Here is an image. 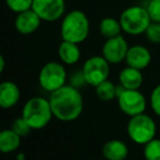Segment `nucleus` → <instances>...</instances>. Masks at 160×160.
<instances>
[{
	"instance_id": "f257e3e1",
	"label": "nucleus",
	"mask_w": 160,
	"mask_h": 160,
	"mask_svg": "<svg viewBox=\"0 0 160 160\" xmlns=\"http://www.w3.org/2000/svg\"><path fill=\"white\" fill-rule=\"evenodd\" d=\"M48 100L54 118L62 122L76 121L83 111L82 94L71 85H65L49 93Z\"/></svg>"
},
{
	"instance_id": "f03ea898",
	"label": "nucleus",
	"mask_w": 160,
	"mask_h": 160,
	"mask_svg": "<svg viewBox=\"0 0 160 160\" xmlns=\"http://www.w3.org/2000/svg\"><path fill=\"white\" fill-rule=\"evenodd\" d=\"M90 33V21L81 10H71L62 17L60 23V36L64 41L72 43L85 42Z\"/></svg>"
},
{
	"instance_id": "7ed1b4c3",
	"label": "nucleus",
	"mask_w": 160,
	"mask_h": 160,
	"mask_svg": "<svg viewBox=\"0 0 160 160\" xmlns=\"http://www.w3.org/2000/svg\"><path fill=\"white\" fill-rule=\"evenodd\" d=\"M21 116L29 123L32 129H43L54 118L48 99L43 97H33L25 102L22 108Z\"/></svg>"
},
{
	"instance_id": "20e7f679",
	"label": "nucleus",
	"mask_w": 160,
	"mask_h": 160,
	"mask_svg": "<svg viewBox=\"0 0 160 160\" xmlns=\"http://www.w3.org/2000/svg\"><path fill=\"white\" fill-rule=\"evenodd\" d=\"M129 139L136 145H142L155 138L157 133V125L151 116L146 113L131 116L126 126Z\"/></svg>"
},
{
	"instance_id": "39448f33",
	"label": "nucleus",
	"mask_w": 160,
	"mask_h": 160,
	"mask_svg": "<svg viewBox=\"0 0 160 160\" xmlns=\"http://www.w3.org/2000/svg\"><path fill=\"white\" fill-rule=\"evenodd\" d=\"M120 22L123 32L128 35L145 34L147 28L151 23L147 8L142 6H131L126 8L120 16Z\"/></svg>"
},
{
	"instance_id": "423d86ee",
	"label": "nucleus",
	"mask_w": 160,
	"mask_h": 160,
	"mask_svg": "<svg viewBox=\"0 0 160 160\" xmlns=\"http://www.w3.org/2000/svg\"><path fill=\"white\" fill-rule=\"evenodd\" d=\"M67 71L62 62H48L41 68L38 73V83L41 88L48 93L56 91L66 85Z\"/></svg>"
},
{
	"instance_id": "0eeeda50",
	"label": "nucleus",
	"mask_w": 160,
	"mask_h": 160,
	"mask_svg": "<svg viewBox=\"0 0 160 160\" xmlns=\"http://www.w3.org/2000/svg\"><path fill=\"white\" fill-rule=\"evenodd\" d=\"M118 109L127 116H135L145 113L147 108V100L139 90L124 89L118 86Z\"/></svg>"
},
{
	"instance_id": "6e6552de",
	"label": "nucleus",
	"mask_w": 160,
	"mask_h": 160,
	"mask_svg": "<svg viewBox=\"0 0 160 160\" xmlns=\"http://www.w3.org/2000/svg\"><path fill=\"white\" fill-rule=\"evenodd\" d=\"M110 65L111 64L102 55L88 58L81 68L87 85L96 88L101 82L109 79Z\"/></svg>"
},
{
	"instance_id": "1a4fd4ad",
	"label": "nucleus",
	"mask_w": 160,
	"mask_h": 160,
	"mask_svg": "<svg viewBox=\"0 0 160 160\" xmlns=\"http://www.w3.org/2000/svg\"><path fill=\"white\" fill-rule=\"evenodd\" d=\"M32 9L45 22H56L65 16V0H33Z\"/></svg>"
},
{
	"instance_id": "9d476101",
	"label": "nucleus",
	"mask_w": 160,
	"mask_h": 160,
	"mask_svg": "<svg viewBox=\"0 0 160 160\" xmlns=\"http://www.w3.org/2000/svg\"><path fill=\"white\" fill-rule=\"evenodd\" d=\"M128 43L123 38V35H118L111 38H107L102 46V56L111 65H118L124 62L128 52Z\"/></svg>"
},
{
	"instance_id": "9b49d317",
	"label": "nucleus",
	"mask_w": 160,
	"mask_h": 160,
	"mask_svg": "<svg viewBox=\"0 0 160 160\" xmlns=\"http://www.w3.org/2000/svg\"><path fill=\"white\" fill-rule=\"evenodd\" d=\"M42 21L43 20L33 9H29L17 14L14 19V28L20 34L30 35L38 31Z\"/></svg>"
},
{
	"instance_id": "f8f14e48",
	"label": "nucleus",
	"mask_w": 160,
	"mask_h": 160,
	"mask_svg": "<svg viewBox=\"0 0 160 160\" xmlns=\"http://www.w3.org/2000/svg\"><path fill=\"white\" fill-rule=\"evenodd\" d=\"M150 62L151 53L146 46L139 44L129 46L126 58H125V62L127 64V66L144 70L149 66Z\"/></svg>"
},
{
	"instance_id": "ddd939ff",
	"label": "nucleus",
	"mask_w": 160,
	"mask_h": 160,
	"mask_svg": "<svg viewBox=\"0 0 160 160\" xmlns=\"http://www.w3.org/2000/svg\"><path fill=\"white\" fill-rule=\"evenodd\" d=\"M21 98L20 88L13 81H3L0 85V107L3 110L14 108Z\"/></svg>"
},
{
	"instance_id": "4468645a",
	"label": "nucleus",
	"mask_w": 160,
	"mask_h": 160,
	"mask_svg": "<svg viewBox=\"0 0 160 160\" xmlns=\"http://www.w3.org/2000/svg\"><path fill=\"white\" fill-rule=\"evenodd\" d=\"M118 81L124 89L139 90L144 82V76H142L140 69L126 66L120 71Z\"/></svg>"
},
{
	"instance_id": "2eb2a0df",
	"label": "nucleus",
	"mask_w": 160,
	"mask_h": 160,
	"mask_svg": "<svg viewBox=\"0 0 160 160\" xmlns=\"http://www.w3.org/2000/svg\"><path fill=\"white\" fill-rule=\"evenodd\" d=\"M128 147L121 139L108 140L102 147V155L108 160H124L128 156Z\"/></svg>"
},
{
	"instance_id": "dca6fc26",
	"label": "nucleus",
	"mask_w": 160,
	"mask_h": 160,
	"mask_svg": "<svg viewBox=\"0 0 160 160\" xmlns=\"http://www.w3.org/2000/svg\"><path fill=\"white\" fill-rule=\"evenodd\" d=\"M58 57L64 65L71 66L77 64L81 57L79 44L62 40V42L58 46Z\"/></svg>"
},
{
	"instance_id": "f3484780",
	"label": "nucleus",
	"mask_w": 160,
	"mask_h": 160,
	"mask_svg": "<svg viewBox=\"0 0 160 160\" xmlns=\"http://www.w3.org/2000/svg\"><path fill=\"white\" fill-rule=\"evenodd\" d=\"M21 136L12 128L3 129L0 133V151L2 153H12L21 146Z\"/></svg>"
},
{
	"instance_id": "a211bd4d",
	"label": "nucleus",
	"mask_w": 160,
	"mask_h": 160,
	"mask_svg": "<svg viewBox=\"0 0 160 160\" xmlns=\"http://www.w3.org/2000/svg\"><path fill=\"white\" fill-rule=\"evenodd\" d=\"M99 31L105 40L120 35L121 32L123 31L120 19L112 18V17H107L102 19L99 24Z\"/></svg>"
},
{
	"instance_id": "6ab92c4d",
	"label": "nucleus",
	"mask_w": 160,
	"mask_h": 160,
	"mask_svg": "<svg viewBox=\"0 0 160 160\" xmlns=\"http://www.w3.org/2000/svg\"><path fill=\"white\" fill-rule=\"evenodd\" d=\"M96 94L99 100L103 101V102H110L118 97V86H115L112 81L108 79L97 86Z\"/></svg>"
},
{
	"instance_id": "aec40b11",
	"label": "nucleus",
	"mask_w": 160,
	"mask_h": 160,
	"mask_svg": "<svg viewBox=\"0 0 160 160\" xmlns=\"http://www.w3.org/2000/svg\"><path fill=\"white\" fill-rule=\"evenodd\" d=\"M144 157L147 160H160V139L152 138L144 145Z\"/></svg>"
},
{
	"instance_id": "412c9836",
	"label": "nucleus",
	"mask_w": 160,
	"mask_h": 160,
	"mask_svg": "<svg viewBox=\"0 0 160 160\" xmlns=\"http://www.w3.org/2000/svg\"><path fill=\"white\" fill-rule=\"evenodd\" d=\"M6 5L12 12L18 14L20 12L32 9L33 0H6Z\"/></svg>"
},
{
	"instance_id": "4be33fe9",
	"label": "nucleus",
	"mask_w": 160,
	"mask_h": 160,
	"mask_svg": "<svg viewBox=\"0 0 160 160\" xmlns=\"http://www.w3.org/2000/svg\"><path fill=\"white\" fill-rule=\"evenodd\" d=\"M147 41H149L152 44H160V22H153L149 24L145 32Z\"/></svg>"
},
{
	"instance_id": "5701e85b",
	"label": "nucleus",
	"mask_w": 160,
	"mask_h": 160,
	"mask_svg": "<svg viewBox=\"0 0 160 160\" xmlns=\"http://www.w3.org/2000/svg\"><path fill=\"white\" fill-rule=\"evenodd\" d=\"M11 128L13 129L16 133H18L21 137H25V136H28L32 131V127L30 126L29 123H28L27 121L22 118V116L17 118L16 120L12 122Z\"/></svg>"
},
{
	"instance_id": "b1692460",
	"label": "nucleus",
	"mask_w": 160,
	"mask_h": 160,
	"mask_svg": "<svg viewBox=\"0 0 160 160\" xmlns=\"http://www.w3.org/2000/svg\"><path fill=\"white\" fill-rule=\"evenodd\" d=\"M149 104L152 112L160 118V85L156 86L149 97Z\"/></svg>"
},
{
	"instance_id": "393cba45",
	"label": "nucleus",
	"mask_w": 160,
	"mask_h": 160,
	"mask_svg": "<svg viewBox=\"0 0 160 160\" xmlns=\"http://www.w3.org/2000/svg\"><path fill=\"white\" fill-rule=\"evenodd\" d=\"M146 8L151 21L160 22V0H150Z\"/></svg>"
},
{
	"instance_id": "a878e982",
	"label": "nucleus",
	"mask_w": 160,
	"mask_h": 160,
	"mask_svg": "<svg viewBox=\"0 0 160 160\" xmlns=\"http://www.w3.org/2000/svg\"><path fill=\"white\" fill-rule=\"evenodd\" d=\"M70 85L73 86V87L76 88H81L82 86L87 85V82H86V79H85V76H83L82 73V70H80V71H76L75 73H73L72 76H71L70 78Z\"/></svg>"
},
{
	"instance_id": "bb28decb",
	"label": "nucleus",
	"mask_w": 160,
	"mask_h": 160,
	"mask_svg": "<svg viewBox=\"0 0 160 160\" xmlns=\"http://www.w3.org/2000/svg\"><path fill=\"white\" fill-rule=\"evenodd\" d=\"M5 67H6V59L3 57V55H0V72L1 73L5 71Z\"/></svg>"
},
{
	"instance_id": "cd10ccee",
	"label": "nucleus",
	"mask_w": 160,
	"mask_h": 160,
	"mask_svg": "<svg viewBox=\"0 0 160 160\" xmlns=\"http://www.w3.org/2000/svg\"><path fill=\"white\" fill-rule=\"evenodd\" d=\"M16 158H17V160H24L25 159V153L24 152H19Z\"/></svg>"
}]
</instances>
